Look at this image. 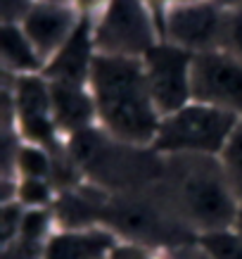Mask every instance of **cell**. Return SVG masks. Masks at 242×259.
Here are the masks:
<instances>
[{"label": "cell", "instance_id": "6", "mask_svg": "<svg viewBox=\"0 0 242 259\" xmlns=\"http://www.w3.org/2000/svg\"><path fill=\"white\" fill-rule=\"evenodd\" d=\"M192 100L242 117V60L228 50H209L192 62Z\"/></svg>", "mask_w": 242, "mask_h": 259}, {"label": "cell", "instance_id": "3", "mask_svg": "<svg viewBox=\"0 0 242 259\" xmlns=\"http://www.w3.org/2000/svg\"><path fill=\"white\" fill-rule=\"evenodd\" d=\"M240 121L242 117L233 112L192 100L185 107L162 117V126L152 150L166 157L171 155L221 157Z\"/></svg>", "mask_w": 242, "mask_h": 259}, {"label": "cell", "instance_id": "23", "mask_svg": "<svg viewBox=\"0 0 242 259\" xmlns=\"http://www.w3.org/2000/svg\"><path fill=\"white\" fill-rule=\"evenodd\" d=\"M98 3H100V0H76V5L81 10H86V12H88V10H93Z\"/></svg>", "mask_w": 242, "mask_h": 259}, {"label": "cell", "instance_id": "20", "mask_svg": "<svg viewBox=\"0 0 242 259\" xmlns=\"http://www.w3.org/2000/svg\"><path fill=\"white\" fill-rule=\"evenodd\" d=\"M159 252V259H214L209 252L204 250V245L200 240H187V243H178V245H169Z\"/></svg>", "mask_w": 242, "mask_h": 259}, {"label": "cell", "instance_id": "1", "mask_svg": "<svg viewBox=\"0 0 242 259\" xmlns=\"http://www.w3.org/2000/svg\"><path fill=\"white\" fill-rule=\"evenodd\" d=\"M88 88L98 110V126L110 138L131 148L155 145L162 114L150 95L140 57L98 53Z\"/></svg>", "mask_w": 242, "mask_h": 259}, {"label": "cell", "instance_id": "7", "mask_svg": "<svg viewBox=\"0 0 242 259\" xmlns=\"http://www.w3.org/2000/svg\"><path fill=\"white\" fill-rule=\"evenodd\" d=\"M12 110H15L17 134L24 138V143L55 150L60 128L53 117L50 81L43 74L15 76Z\"/></svg>", "mask_w": 242, "mask_h": 259}, {"label": "cell", "instance_id": "15", "mask_svg": "<svg viewBox=\"0 0 242 259\" xmlns=\"http://www.w3.org/2000/svg\"><path fill=\"white\" fill-rule=\"evenodd\" d=\"M53 214L50 209H26L19 226V236L12 245H22L29 250H38L43 252L47 238L53 236Z\"/></svg>", "mask_w": 242, "mask_h": 259}, {"label": "cell", "instance_id": "16", "mask_svg": "<svg viewBox=\"0 0 242 259\" xmlns=\"http://www.w3.org/2000/svg\"><path fill=\"white\" fill-rule=\"evenodd\" d=\"M53 183L50 179H17L15 200L24 209H47L53 202Z\"/></svg>", "mask_w": 242, "mask_h": 259}, {"label": "cell", "instance_id": "27", "mask_svg": "<svg viewBox=\"0 0 242 259\" xmlns=\"http://www.w3.org/2000/svg\"><path fill=\"white\" fill-rule=\"evenodd\" d=\"M157 3H164V0H157Z\"/></svg>", "mask_w": 242, "mask_h": 259}, {"label": "cell", "instance_id": "2", "mask_svg": "<svg viewBox=\"0 0 242 259\" xmlns=\"http://www.w3.org/2000/svg\"><path fill=\"white\" fill-rule=\"evenodd\" d=\"M159 181H164V204L195 236L233 228L240 197L221 157L171 155Z\"/></svg>", "mask_w": 242, "mask_h": 259}, {"label": "cell", "instance_id": "9", "mask_svg": "<svg viewBox=\"0 0 242 259\" xmlns=\"http://www.w3.org/2000/svg\"><path fill=\"white\" fill-rule=\"evenodd\" d=\"M78 22L81 19H76L74 10L64 8L62 3H40L26 12L22 29L47 64V60L57 55L60 48L69 40Z\"/></svg>", "mask_w": 242, "mask_h": 259}, {"label": "cell", "instance_id": "17", "mask_svg": "<svg viewBox=\"0 0 242 259\" xmlns=\"http://www.w3.org/2000/svg\"><path fill=\"white\" fill-rule=\"evenodd\" d=\"M197 240L214 259H242V236L235 228L211 231V233L197 236Z\"/></svg>", "mask_w": 242, "mask_h": 259}, {"label": "cell", "instance_id": "11", "mask_svg": "<svg viewBox=\"0 0 242 259\" xmlns=\"http://www.w3.org/2000/svg\"><path fill=\"white\" fill-rule=\"evenodd\" d=\"M119 238L110 228H60L47 238L43 259H110Z\"/></svg>", "mask_w": 242, "mask_h": 259}, {"label": "cell", "instance_id": "10", "mask_svg": "<svg viewBox=\"0 0 242 259\" xmlns=\"http://www.w3.org/2000/svg\"><path fill=\"white\" fill-rule=\"evenodd\" d=\"M98 55L95 48V29H90L88 19H81L69 40L60 48V53L47 60L43 76L47 81H62V83H81L88 86L93 60Z\"/></svg>", "mask_w": 242, "mask_h": 259}, {"label": "cell", "instance_id": "21", "mask_svg": "<svg viewBox=\"0 0 242 259\" xmlns=\"http://www.w3.org/2000/svg\"><path fill=\"white\" fill-rule=\"evenodd\" d=\"M223 50H228L230 55L242 60V10L228 15L226 22V38H223Z\"/></svg>", "mask_w": 242, "mask_h": 259}, {"label": "cell", "instance_id": "19", "mask_svg": "<svg viewBox=\"0 0 242 259\" xmlns=\"http://www.w3.org/2000/svg\"><path fill=\"white\" fill-rule=\"evenodd\" d=\"M24 212L26 209L17 200H5V204H3V219H0V224H3V243H5V247H10L17 240V236H19Z\"/></svg>", "mask_w": 242, "mask_h": 259}, {"label": "cell", "instance_id": "12", "mask_svg": "<svg viewBox=\"0 0 242 259\" xmlns=\"http://www.w3.org/2000/svg\"><path fill=\"white\" fill-rule=\"evenodd\" d=\"M50 98H53V117L60 134L74 136L98 124V110L88 86L50 81Z\"/></svg>", "mask_w": 242, "mask_h": 259}, {"label": "cell", "instance_id": "4", "mask_svg": "<svg viewBox=\"0 0 242 259\" xmlns=\"http://www.w3.org/2000/svg\"><path fill=\"white\" fill-rule=\"evenodd\" d=\"M192 62L195 53L159 40L142 57L150 95L162 117L192 102Z\"/></svg>", "mask_w": 242, "mask_h": 259}, {"label": "cell", "instance_id": "8", "mask_svg": "<svg viewBox=\"0 0 242 259\" xmlns=\"http://www.w3.org/2000/svg\"><path fill=\"white\" fill-rule=\"evenodd\" d=\"M226 22L228 15H223L214 3H185L166 15L164 40L195 55L223 50Z\"/></svg>", "mask_w": 242, "mask_h": 259}, {"label": "cell", "instance_id": "24", "mask_svg": "<svg viewBox=\"0 0 242 259\" xmlns=\"http://www.w3.org/2000/svg\"><path fill=\"white\" fill-rule=\"evenodd\" d=\"M233 228H235V231H237V233L242 236V204H240V209H237V217H235Z\"/></svg>", "mask_w": 242, "mask_h": 259}, {"label": "cell", "instance_id": "14", "mask_svg": "<svg viewBox=\"0 0 242 259\" xmlns=\"http://www.w3.org/2000/svg\"><path fill=\"white\" fill-rule=\"evenodd\" d=\"M15 169L17 179H50L53 176V157L43 145L17 143Z\"/></svg>", "mask_w": 242, "mask_h": 259}, {"label": "cell", "instance_id": "18", "mask_svg": "<svg viewBox=\"0 0 242 259\" xmlns=\"http://www.w3.org/2000/svg\"><path fill=\"white\" fill-rule=\"evenodd\" d=\"M221 162H223V169H226L228 179L233 183L242 204V121L237 126V131L233 134V138H230V143L226 145V150H223Z\"/></svg>", "mask_w": 242, "mask_h": 259}, {"label": "cell", "instance_id": "22", "mask_svg": "<svg viewBox=\"0 0 242 259\" xmlns=\"http://www.w3.org/2000/svg\"><path fill=\"white\" fill-rule=\"evenodd\" d=\"M110 259H159V252H150L145 245L135 243H117L110 252Z\"/></svg>", "mask_w": 242, "mask_h": 259}, {"label": "cell", "instance_id": "26", "mask_svg": "<svg viewBox=\"0 0 242 259\" xmlns=\"http://www.w3.org/2000/svg\"><path fill=\"white\" fill-rule=\"evenodd\" d=\"M185 3H187V0H185ZM190 3H197V0H190Z\"/></svg>", "mask_w": 242, "mask_h": 259}, {"label": "cell", "instance_id": "13", "mask_svg": "<svg viewBox=\"0 0 242 259\" xmlns=\"http://www.w3.org/2000/svg\"><path fill=\"white\" fill-rule=\"evenodd\" d=\"M3 62L5 69L15 76H29V74H43L45 60L38 55L29 36L22 26L8 24L3 29Z\"/></svg>", "mask_w": 242, "mask_h": 259}, {"label": "cell", "instance_id": "25", "mask_svg": "<svg viewBox=\"0 0 242 259\" xmlns=\"http://www.w3.org/2000/svg\"><path fill=\"white\" fill-rule=\"evenodd\" d=\"M45 3H62V0H45Z\"/></svg>", "mask_w": 242, "mask_h": 259}, {"label": "cell", "instance_id": "5", "mask_svg": "<svg viewBox=\"0 0 242 259\" xmlns=\"http://www.w3.org/2000/svg\"><path fill=\"white\" fill-rule=\"evenodd\" d=\"M155 43H159L155 22L142 0H110L95 26L98 53L142 60Z\"/></svg>", "mask_w": 242, "mask_h": 259}]
</instances>
